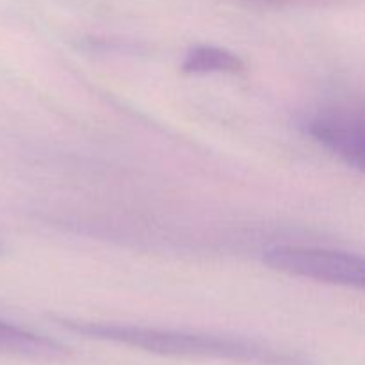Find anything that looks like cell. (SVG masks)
I'll return each instance as SVG.
<instances>
[{
	"label": "cell",
	"instance_id": "1",
	"mask_svg": "<svg viewBox=\"0 0 365 365\" xmlns=\"http://www.w3.org/2000/svg\"><path fill=\"white\" fill-rule=\"evenodd\" d=\"M53 321L75 335L96 339V341L116 342L128 348L155 353V355L228 360V362L248 365H312L309 359L302 355L282 351V349L246 341V339L189 334V331L135 327V324L78 321L68 319V317H53Z\"/></svg>",
	"mask_w": 365,
	"mask_h": 365
},
{
	"label": "cell",
	"instance_id": "2",
	"mask_svg": "<svg viewBox=\"0 0 365 365\" xmlns=\"http://www.w3.org/2000/svg\"><path fill=\"white\" fill-rule=\"evenodd\" d=\"M264 262L271 269L291 277L344 287H364V260L362 257L351 253L303 246H277L264 253Z\"/></svg>",
	"mask_w": 365,
	"mask_h": 365
},
{
	"label": "cell",
	"instance_id": "3",
	"mask_svg": "<svg viewBox=\"0 0 365 365\" xmlns=\"http://www.w3.org/2000/svg\"><path fill=\"white\" fill-rule=\"evenodd\" d=\"M307 134L341 157L351 168H364V118L348 110H324L314 116L305 127Z\"/></svg>",
	"mask_w": 365,
	"mask_h": 365
},
{
	"label": "cell",
	"instance_id": "4",
	"mask_svg": "<svg viewBox=\"0 0 365 365\" xmlns=\"http://www.w3.org/2000/svg\"><path fill=\"white\" fill-rule=\"evenodd\" d=\"M0 353L45 362H59L71 355L70 349L61 342L45 335L32 334L6 321H0Z\"/></svg>",
	"mask_w": 365,
	"mask_h": 365
},
{
	"label": "cell",
	"instance_id": "5",
	"mask_svg": "<svg viewBox=\"0 0 365 365\" xmlns=\"http://www.w3.org/2000/svg\"><path fill=\"white\" fill-rule=\"evenodd\" d=\"M245 70V61L234 52L220 46L198 45L185 53L182 71L189 75L202 73H239Z\"/></svg>",
	"mask_w": 365,
	"mask_h": 365
},
{
	"label": "cell",
	"instance_id": "6",
	"mask_svg": "<svg viewBox=\"0 0 365 365\" xmlns=\"http://www.w3.org/2000/svg\"><path fill=\"white\" fill-rule=\"evenodd\" d=\"M0 253H2V245H0Z\"/></svg>",
	"mask_w": 365,
	"mask_h": 365
}]
</instances>
